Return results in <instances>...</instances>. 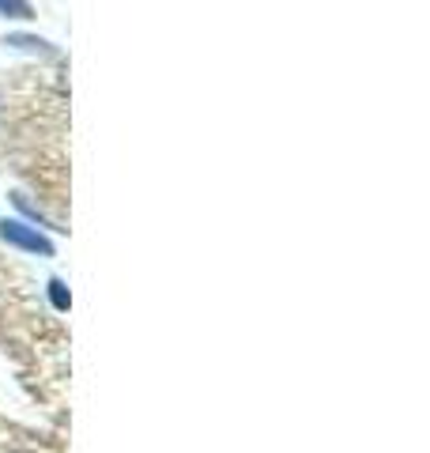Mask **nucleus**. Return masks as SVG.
Listing matches in <instances>:
<instances>
[{
  "label": "nucleus",
  "mask_w": 430,
  "mask_h": 453,
  "mask_svg": "<svg viewBox=\"0 0 430 453\" xmlns=\"http://www.w3.org/2000/svg\"><path fill=\"white\" fill-rule=\"evenodd\" d=\"M0 238H4L8 246H19L27 253H42V257H53V242L46 234H38V226H27L19 219H4L0 223Z\"/></svg>",
  "instance_id": "nucleus-1"
},
{
  "label": "nucleus",
  "mask_w": 430,
  "mask_h": 453,
  "mask_svg": "<svg viewBox=\"0 0 430 453\" xmlns=\"http://www.w3.org/2000/svg\"><path fill=\"white\" fill-rule=\"evenodd\" d=\"M0 16L4 19H31L35 8H31V0H0Z\"/></svg>",
  "instance_id": "nucleus-2"
},
{
  "label": "nucleus",
  "mask_w": 430,
  "mask_h": 453,
  "mask_svg": "<svg viewBox=\"0 0 430 453\" xmlns=\"http://www.w3.org/2000/svg\"><path fill=\"white\" fill-rule=\"evenodd\" d=\"M50 299H53L57 310H68V306H72V295L65 291V283H61V280H50Z\"/></svg>",
  "instance_id": "nucleus-3"
}]
</instances>
